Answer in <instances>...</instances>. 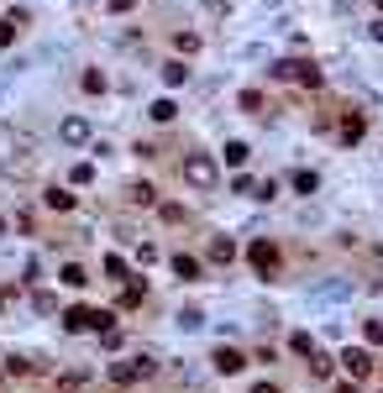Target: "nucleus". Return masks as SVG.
I'll return each mask as SVG.
<instances>
[{"mask_svg": "<svg viewBox=\"0 0 383 393\" xmlns=\"http://www.w3.org/2000/svg\"><path fill=\"white\" fill-rule=\"evenodd\" d=\"M126 199H131V205H152V199H157V189H152L148 179H137V184L126 189Z\"/></svg>", "mask_w": 383, "mask_h": 393, "instance_id": "obj_14", "label": "nucleus"}, {"mask_svg": "<svg viewBox=\"0 0 383 393\" xmlns=\"http://www.w3.org/2000/svg\"><path fill=\"white\" fill-rule=\"evenodd\" d=\"M252 199H279V184H273V179H262V184H257V194H252Z\"/></svg>", "mask_w": 383, "mask_h": 393, "instance_id": "obj_27", "label": "nucleus"}, {"mask_svg": "<svg viewBox=\"0 0 383 393\" xmlns=\"http://www.w3.org/2000/svg\"><path fill=\"white\" fill-rule=\"evenodd\" d=\"M341 367H347L352 383H362V377H373V351L367 346H347L341 351Z\"/></svg>", "mask_w": 383, "mask_h": 393, "instance_id": "obj_5", "label": "nucleus"}, {"mask_svg": "<svg viewBox=\"0 0 383 393\" xmlns=\"http://www.w3.org/2000/svg\"><path fill=\"white\" fill-rule=\"evenodd\" d=\"M105 273H111L116 283H126V278H131V267H126V257H116V252H111V257H105Z\"/></svg>", "mask_w": 383, "mask_h": 393, "instance_id": "obj_17", "label": "nucleus"}, {"mask_svg": "<svg viewBox=\"0 0 383 393\" xmlns=\"http://www.w3.org/2000/svg\"><path fill=\"white\" fill-rule=\"evenodd\" d=\"M16 43V21H0V48H11Z\"/></svg>", "mask_w": 383, "mask_h": 393, "instance_id": "obj_28", "label": "nucleus"}, {"mask_svg": "<svg viewBox=\"0 0 383 393\" xmlns=\"http://www.w3.org/2000/svg\"><path fill=\"white\" fill-rule=\"evenodd\" d=\"M174 43H179V52H194V48H200V37H194V32H179Z\"/></svg>", "mask_w": 383, "mask_h": 393, "instance_id": "obj_26", "label": "nucleus"}, {"mask_svg": "<svg viewBox=\"0 0 383 393\" xmlns=\"http://www.w3.org/2000/svg\"><path fill=\"white\" fill-rule=\"evenodd\" d=\"M58 137L69 142V147H84V142H89V121H84V116H63Z\"/></svg>", "mask_w": 383, "mask_h": 393, "instance_id": "obj_8", "label": "nucleus"}, {"mask_svg": "<svg viewBox=\"0 0 383 393\" xmlns=\"http://www.w3.org/2000/svg\"><path fill=\"white\" fill-rule=\"evenodd\" d=\"M367 32H373V37H378V43H383V21H373V26H367Z\"/></svg>", "mask_w": 383, "mask_h": 393, "instance_id": "obj_30", "label": "nucleus"}, {"mask_svg": "<svg viewBox=\"0 0 383 393\" xmlns=\"http://www.w3.org/2000/svg\"><path fill=\"white\" fill-rule=\"evenodd\" d=\"M105 325H116L111 309H95V304H74V309H63V331H74V336H84V331H105Z\"/></svg>", "mask_w": 383, "mask_h": 393, "instance_id": "obj_1", "label": "nucleus"}, {"mask_svg": "<svg viewBox=\"0 0 383 393\" xmlns=\"http://www.w3.org/2000/svg\"><path fill=\"white\" fill-rule=\"evenodd\" d=\"M174 273L179 278H200V262H194V257H174Z\"/></svg>", "mask_w": 383, "mask_h": 393, "instance_id": "obj_19", "label": "nucleus"}, {"mask_svg": "<svg viewBox=\"0 0 383 393\" xmlns=\"http://www.w3.org/2000/svg\"><path fill=\"white\" fill-rule=\"evenodd\" d=\"M362 336H367V346H383V320H367Z\"/></svg>", "mask_w": 383, "mask_h": 393, "instance_id": "obj_23", "label": "nucleus"}, {"mask_svg": "<svg viewBox=\"0 0 383 393\" xmlns=\"http://www.w3.org/2000/svg\"><path fill=\"white\" fill-rule=\"evenodd\" d=\"M247 262H252L262 278H279V247H273V241H252V247H247Z\"/></svg>", "mask_w": 383, "mask_h": 393, "instance_id": "obj_4", "label": "nucleus"}, {"mask_svg": "<svg viewBox=\"0 0 383 393\" xmlns=\"http://www.w3.org/2000/svg\"><path fill=\"white\" fill-rule=\"evenodd\" d=\"M0 236H6V215H0Z\"/></svg>", "mask_w": 383, "mask_h": 393, "instance_id": "obj_32", "label": "nucleus"}, {"mask_svg": "<svg viewBox=\"0 0 383 393\" xmlns=\"http://www.w3.org/2000/svg\"><path fill=\"white\" fill-rule=\"evenodd\" d=\"M43 199H48V210H74V189H63V184H52Z\"/></svg>", "mask_w": 383, "mask_h": 393, "instance_id": "obj_12", "label": "nucleus"}, {"mask_svg": "<svg viewBox=\"0 0 383 393\" xmlns=\"http://www.w3.org/2000/svg\"><path fill=\"white\" fill-rule=\"evenodd\" d=\"M289 351H299V357H310V351H315V341H310L305 331H294V336H289Z\"/></svg>", "mask_w": 383, "mask_h": 393, "instance_id": "obj_21", "label": "nucleus"}, {"mask_svg": "<svg viewBox=\"0 0 383 393\" xmlns=\"http://www.w3.org/2000/svg\"><path fill=\"white\" fill-rule=\"evenodd\" d=\"M63 283H69V289H84V267H79V262H69V267H63Z\"/></svg>", "mask_w": 383, "mask_h": 393, "instance_id": "obj_20", "label": "nucleus"}, {"mask_svg": "<svg viewBox=\"0 0 383 393\" xmlns=\"http://www.w3.org/2000/svg\"><path fill=\"white\" fill-rule=\"evenodd\" d=\"M231 257H236V241H231V236H216V241H210V262H216V267H226Z\"/></svg>", "mask_w": 383, "mask_h": 393, "instance_id": "obj_10", "label": "nucleus"}, {"mask_svg": "<svg viewBox=\"0 0 383 393\" xmlns=\"http://www.w3.org/2000/svg\"><path fill=\"white\" fill-rule=\"evenodd\" d=\"M273 79H299L305 89H321V84H326V74L315 69V63H305V58H284V63H273Z\"/></svg>", "mask_w": 383, "mask_h": 393, "instance_id": "obj_2", "label": "nucleus"}, {"mask_svg": "<svg viewBox=\"0 0 383 393\" xmlns=\"http://www.w3.org/2000/svg\"><path fill=\"white\" fill-rule=\"evenodd\" d=\"M252 393H279V388H273V383H257V388H252Z\"/></svg>", "mask_w": 383, "mask_h": 393, "instance_id": "obj_31", "label": "nucleus"}, {"mask_svg": "<svg viewBox=\"0 0 383 393\" xmlns=\"http://www.w3.org/2000/svg\"><path fill=\"white\" fill-rule=\"evenodd\" d=\"M362 131H367V121H362L357 111H352L347 121H341V142H347V147H352V142H362Z\"/></svg>", "mask_w": 383, "mask_h": 393, "instance_id": "obj_11", "label": "nucleus"}, {"mask_svg": "<svg viewBox=\"0 0 383 393\" xmlns=\"http://www.w3.org/2000/svg\"><path fill=\"white\" fill-rule=\"evenodd\" d=\"M315 189H321V179H315L310 168H299L294 173V194H315Z\"/></svg>", "mask_w": 383, "mask_h": 393, "instance_id": "obj_18", "label": "nucleus"}, {"mask_svg": "<svg viewBox=\"0 0 383 393\" xmlns=\"http://www.w3.org/2000/svg\"><path fill=\"white\" fill-rule=\"evenodd\" d=\"M200 320H205L200 309H184V315H179V325H184V331H200Z\"/></svg>", "mask_w": 383, "mask_h": 393, "instance_id": "obj_25", "label": "nucleus"}, {"mask_svg": "<svg viewBox=\"0 0 383 393\" xmlns=\"http://www.w3.org/2000/svg\"><path fill=\"white\" fill-rule=\"evenodd\" d=\"M0 304H6V294H0Z\"/></svg>", "mask_w": 383, "mask_h": 393, "instance_id": "obj_33", "label": "nucleus"}, {"mask_svg": "<svg viewBox=\"0 0 383 393\" xmlns=\"http://www.w3.org/2000/svg\"><path fill=\"white\" fill-rule=\"evenodd\" d=\"M184 179H189L194 189H216V184H221V168H216L205 153H189V157H184Z\"/></svg>", "mask_w": 383, "mask_h": 393, "instance_id": "obj_3", "label": "nucleus"}, {"mask_svg": "<svg viewBox=\"0 0 383 393\" xmlns=\"http://www.w3.org/2000/svg\"><path fill=\"white\" fill-rule=\"evenodd\" d=\"M331 393H357V383H336Z\"/></svg>", "mask_w": 383, "mask_h": 393, "instance_id": "obj_29", "label": "nucleus"}, {"mask_svg": "<svg viewBox=\"0 0 383 393\" xmlns=\"http://www.w3.org/2000/svg\"><path fill=\"white\" fill-rule=\"evenodd\" d=\"M157 74H163V84H168V89H179L184 79H189V69H184L179 58H174V63H163V69H157Z\"/></svg>", "mask_w": 383, "mask_h": 393, "instance_id": "obj_15", "label": "nucleus"}, {"mask_svg": "<svg viewBox=\"0 0 383 393\" xmlns=\"http://www.w3.org/2000/svg\"><path fill=\"white\" fill-rule=\"evenodd\" d=\"M142 299H148V283H142L137 273H131V278L121 283V294H116V309H137Z\"/></svg>", "mask_w": 383, "mask_h": 393, "instance_id": "obj_7", "label": "nucleus"}, {"mask_svg": "<svg viewBox=\"0 0 383 393\" xmlns=\"http://www.w3.org/2000/svg\"><path fill=\"white\" fill-rule=\"evenodd\" d=\"M210 362H216V372H226V377L247 367V357H242L236 346H216V357H210Z\"/></svg>", "mask_w": 383, "mask_h": 393, "instance_id": "obj_9", "label": "nucleus"}, {"mask_svg": "<svg viewBox=\"0 0 383 393\" xmlns=\"http://www.w3.org/2000/svg\"><path fill=\"white\" fill-rule=\"evenodd\" d=\"M152 372H157V362H152V357L116 362V367H111V377H116V383H142V377H152Z\"/></svg>", "mask_w": 383, "mask_h": 393, "instance_id": "obj_6", "label": "nucleus"}, {"mask_svg": "<svg viewBox=\"0 0 383 393\" xmlns=\"http://www.w3.org/2000/svg\"><path fill=\"white\" fill-rule=\"evenodd\" d=\"M378 11H383V0H378Z\"/></svg>", "mask_w": 383, "mask_h": 393, "instance_id": "obj_34", "label": "nucleus"}, {"mask_svg": "<svg viewBox=\"0 0 383 393\" xmlns=\"http://www.w3.org/2000/svg\"><path fill=\"white\" fill-rule=\"evenodd\" d=\"M32 304H37V315H48V309H58V299H52V294H43V289L32 294Z\"/></svg>", "mask_w": 383, "mask_h": 393, "instance_id": "obj_24", "label": "nucleus"}, {"mask_svg": "<svg viewBox=\"0 0 383 393\" xmlns=\"http://www.w3.org/2000/svg\"><path fill=\"white\" fill-rule=\"evenodd\" d=\"M84 89L89 94H105V74L100 69H84Z\"/></svg>", "mask_w": 383, "mask_h": 393, "instance_id": "obj_22", "label": "nucleus"}, {"mask_svg": "<svg viewBox=\"0 0 383 393\" xmlns=\"http://www.w3.org/2000/svg\"><path fill=\"white\" fill-rule=\"evenodd\" d=\"M148 116L157 121V126H168V121L179 116V105H174V100H168V94H163V100H152V105H148Z\"/></svg>", "mask_w": 383, "mask_h": 393, "instance_id": "obj_13", "label": "nucleus"}, {"mask_svg": "<svg viewBox=\"0 0 383 393\" xmlns=\"http://www.w3.org/2000/svg\"><path fill=\"white\" fill-rule=\"evenodd\" d=\"M247 157H252L247 142H226V162H231V168H247Z\"/></svg>", "mask_w": 383, "mask_h": 393, "instance_id": "obj_16", "label": "nucleus"}]
</instances>
